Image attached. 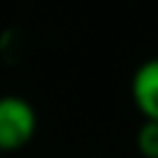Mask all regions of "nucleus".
I'll list each match as a JSON object with an SVG mask.
<instances>
[{"label":"nucleus","instance_id":"f257e3e1","mask_svg":"<svg viewBox=\"0 0 158 158\" xmlns=\"http://www.w3.org/2000/svg\"><path fill=\"white\" fill-rule=\"evenodd\" d=\"M37 133V111L20 94L0 96V153L25 148Z\"/></svg>","mask_w":158,"mask_h":158},{"label":"nucleus","instance_id":"f03ea898","mask_svg":"<svg viewBox=\"0 0 158 158\" xmlns=\"http://www.w3.org/2000/svg\"><path fill=\"white\" fill-rule=\"evenodd\" d=\"M131 99L143 121H158V57L136 67L131 77Z\"/></svg>","mask_w":158,"mask_h":158},{"label":"nucleus","instance_id":"7ed1b4c3","mask_svg":"<svg viewBox=\"0 0 158 158\" xmlns=\"http://www.w3.org/2000/svg\"><path fill=\"white\" fill-rule=\"evenodd\" d=\"M136 151L141 158H158V121H143L138 126Z\"/></svg>","mask_w":158,"mask_h":158}]
</instances>
